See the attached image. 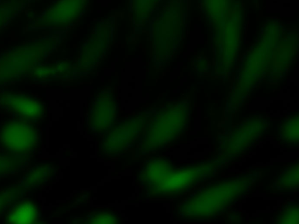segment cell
Returning a JSON list of instances; mask_svg holds the SVG:
<instances>
[{
    "label": "cell",
    "instance_id": "6da1fadb",
    "mask_svg": "<svg viewBox=\"0 0 299 224\" xmlns=\"http://www.w3.org/2000/svg\"><path fill=\"white\" fill-rule=\"evenodd\" d=\"M38 141L36 128L28 123L13 121L5 124L0 130V142L14 152H25L34 149Z\"/></svg>",
    "mask_w": 299,
    "mask_h": 224
},
{
    "label": "cell",
    "instance_id": "7a4b0ae2",
    "mask_svg": "<svg viewBox=\"0 0 299 224\" xmlns=\"http://www.w3.org/2000/svg\"><path fill=\"white\" fill-rule=\"evenodd\" d=\"M8 222L15 224H32L38 223V209L35 204L24 201L17 205L7 218Z\"/></svg>",
    "mask_w": 299,
    "mask_h": 224
},
{
    "label": "cell",
    "instance_id": "3957f363",
    "mask_svg": "<svg viewBox=\"0 0 299 224\" xmlns=\"http://www.w3.org/2000/svg\"><path fill=\"white\" fill-rule=\"evenodd\" d=\"M9 104L14 111L27 118L37 119L42 114V107L40 103L27 97H15Z\"/></svg>",
    "mask_w": 299,
    "mask_h": 224
},
{
    "label": "cell",
    "instance_id": "277c9868",
    "mask_svg": "<svg viewBox=\"0 0 299 224\" xmlns=\"http://www.w3.org/2000/svg\"><path fill=\"white\" fill-rule=\"evenodd\" d=\"M48 172L43 168H39L32 171L28 178V182L31 185H39L45 181L48 177Z\"/></svg>",
    "mask_w": 299,
    "mask_h": 224
},
{
    "label": "cell",
    "instance_id": "5b68a950",
    "mask_svg": "<svg viewBox=\"0 0 299 224\" xmlns=\"http://www.w3.org/2000/svg\"><path fill=\"white\" fill-rule=\"evenodd\" d=\"M5 203L6 199L5 196H0V213L3 210Z\"/></svg>",
    "mask_w": 299,
    "mask_h": 224
}]
</instances>
